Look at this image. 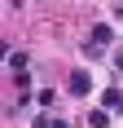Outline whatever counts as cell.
Returning <instances> with one entry per match:
<instances>
[{"label":"cell","mask_w":123,"mask_h":128,"mask_svg":"<svg viewBox=\"0 0 123 128\" xmlns=\"http://www.w3.org/2000/svg\"><path fill=\"white\" fill-rule=\"evenodd\" d=\"M88 88H92V80H88V71H70V93H75V97H84Z\"/></svg>","instance_id":"obj_1"},{"label":"cell","mask_w":123,"mask_h":128,"mask_svg":"<svg viewBox=\"0 0 123 128\" xmlns=\"http://www.w3.org/2000/svg\"><path fill=\"white\" fill-rule=\"evenodd\" d=\"M110 40H114V26H106V22H97V26H92V44H101V49H106Z\"/></svg>","instance_id":"obj_2"},{"label":"cell","mask_w":123,"mask_h":128,"mask_svg":"<svg viewBox=\"0 0 123 128\" xmlns=\"http://www.w3.org/2000/svg\"><path fill=\"white\" fill-rule=\"evenodd\" d=\"M101 106H114V110H123V93H119V88H106V93H101Z\"/></svg>","instance_id":"obj_3"},{"label":"cell","mask_w":123,"mask_h":128,"mask_svg":"<svg viewBox=\"0 0 123 128\" xmlns=\"http://www.w3.org/2000/svg\"><path fill=\"white\" fill-rule=\"evenodd\" d=\"M13 84H18V93H26L31 88V75H26V71H13Z\"/></svg>","instance_id":"obj_4"},{"label":"cell","mask_w":123,"mask_h":128,"mask_svg":"<svg viewBox=\"0 0 123 128\" xmlns=\"http://www.w3.org/2000/svg\"><path fill=\"white\" fill-rule=\"evenodd\" d=\"M88 124H92V128H106V124H110V115H106V110H92V115H88Z\"/></svg>","instance_id":"obj_5"},{"label":"cell","mask_w":123,"mask_h":128,"mask_svg":"<svg viewBox=\"0 0 123 128\" xmlns=\"http://www.w3.org/2000/svg\"><path fill=\"white\" fill-rule=\"evenodd\" d=\"M9 66L13 71H26V53H9Z\"/></svg>","instance_id":"obj_6"},{"label":"cell","mask_w":123,"mask_h":128,"mask_svg":"<svg viewBox=\"0 0 123 128\" xmlns=\"http://www.w3.org/2000/svg\"><path fill=\"white\" fill-rule=\"evenodd\" d=\"M35 128H53V119L44 115V110H40V115H35Z\"/></svg>","instance_id":"obj_7"},{"label":"cell","mask_w":123,"mask_h":128,"mask_svg":"<svg viewBox=\"0 0 123 128\" xmlns=\"http://www.w3.org/2000/svg\"><path fill=\"white\" fill-rule=\"evenodd\" d=\"M53 128H70V124H66V119H53Z\"/></svg>","instance_id":"obj_8"},{"label":"cell","mask_w":123,"mask_h":128,"mask_svg":"<svg viewBox=\"0 0 123 128\" xmlns=\"http://www.w3.org/2000/svg\"><path fill=\"white\" fill-rule=\"evenodd\" d=\"M114 66H119V71H123V53H114Z\"/></svg>","instance_id":"obj_9"}]
</instances>
